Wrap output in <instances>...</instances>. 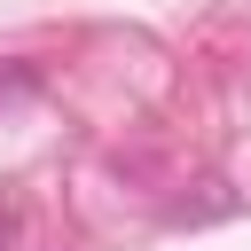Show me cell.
<instances>
[{
	"mask_svg": "<svg viewBox=\"0 0 251 251\" xmlns=\"http://www.w3.org/2000/svg\"><path fill=\"white\" fill-rule=\"evenodd\" d=\"M8 235H16V220H8V204H0V243H8Z\"/></svg>",
	"mask_w": 251,
	"mask_h": 251,
	"instance_id": "1",
	"label": "cell"
}]
</instances>
